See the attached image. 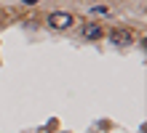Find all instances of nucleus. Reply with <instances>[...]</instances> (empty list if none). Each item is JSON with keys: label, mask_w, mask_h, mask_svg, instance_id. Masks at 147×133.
I'll return each instance as SVG.
<instances>
[{"label": "nucleus", "mask_w": 147, "mask_h": 133, "mask_svg": "<svg viewBox=\"0 0 147 133\" xmlns=\"http://www.w3.org/2000/svg\"><path fill=\"white\" fill-rule=\"evenodd\" d=\"M75 24H78V16L70 13V11H51L46 16V27L54 29V32H67V29H72Z\"/></svg>", "instance_id": "1"}, {"label": "nucleus", "mask_w": 147, "mask_h": 133, "mask_svg": "<svg viewBox=\"0 0 147 133\" xmlns=\"http://www.w3.org/2000/svg\"><path fill=\"white\" fill-rule=\"evenodd\" d=\"M105 35H107L105 27L96 24V21H83V24H80V37H83V40H102Z\"/></svg>", "instance_id": "3"}, {"label": "nucleus", "mask_w": 147, "mask_h": 133, "mask_svg": "<svg viewBox=\"0 0 147 133\" xmlns=\"http://www.w3.org/2000/svg\"><path fill=\"white\" fill-rule=\"evenodd\" d=\"M22 3H24V5H38L40 0H22Z\"/></svg>", "instance_id": "4"}, {"label": "nucleus", "mask_w": 147, "mask_h": 133, "mask_svg": "<svg viewBox=\"0 0 147 133\" xmlns=\"http://www.w3.org/2000/svg\"><path fill=\"white\" fill-rule=\"evenodd\" d=\"M107 37H110L112 45H134V43H136V32L128 29V27H115Z\"/></svg>", "instance_id": "2"}]
</instances>
